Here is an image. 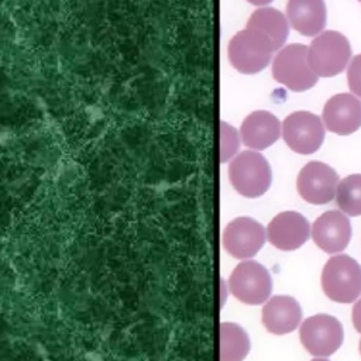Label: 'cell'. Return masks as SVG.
Wrapping results in <instances>:
<instances>
[{"mask_svg":"<svg viewBox=\"0 0 361 361\" xmlns=\"http://www.w3.org/2000/svg\"><path fill=\"white\" fill-rule=\"evenodd\" d=\"M274 79L292 92H305L317 83L319 76L307 62V47L290 44L278 51L272 61Z\"/></svg>","mask_w":361,"mask_h":361,"instance_id":"obj_5","label":"cell"},{"mask_svg":"<svg viewBox=\"0 0 361 361\" xmlns=\"http://www.w3.org/2000/svg\"><path fill=\"white\" fill-rule=\"evenodd\" d=\"M360 354H361V340H360Z\"/></svg>","mask_w":361,"mask_h":361,"instance_id":"obj_25","label":"cell"},{"mask_svg":"<svg viewBox=\"0 0 361 361\" xmlns=\"http://www.w3.org/2000/svg\"><path fill=\"white\" fill-rule=\"evenodd\" d=\"M230 292L245 305L264 303L272 290V279L268 269L257 261L240 262L228 279Z\"/></svg>","mask_w":361,"mask_h":361,"instance_id":"obj_7","label":"cell"},{"mask_svg":"<svg viewBox=\"0 0 361 361\" xmlns=\"http://www.w3.org/2000/svg\"><path fill=\"white\" fill-rule=\"evenodd\" d=\"M351 317H353L354 329H355L358 333H361V299H358V300L355 302V305L353 306Z\"/></svg>","mask_w":361,"mask_h":361,"instance_id":"obj_22","label":"cell"},{"mask_svg":"<svg viewBox=\"0 0 361 361\" xmlns=\"http://www.w3.org/2000/svg\"><path fill=\"white\" fill-rule=\"evenodd\" d=\"M286 16L290 27L305 37L323 32L327 20L324 0H288Z\"/></svg>","mask_w":361,"mask_h":361,"instance_id":"obj_16","label":"cell"},{"mask_svg":"<svg viewBox=\"0 0 361 361\" xmlns=\"http://www.w3.org/2000/svg\"><path fill=\"white\" fill-rule=\"evenodd\" d=\"M310 237V224L298 212L276 214L267 227L268 241L278 250L293 251L302 247Z\"/></svg>","mask_w":361,"mask_h":361,"instance_id":"obj_11","label":"cell"},{"mask_svg":"<svg viewBox=\"0 0 361 361\" xmlns=\"http://www.w3.org/2000/svg\"><path fill=\"white\" fill-rule=\"evenodd\" d=\"M336 203L348 216H361V173H353L337 185Z\"/></svg>","mask_w":361,"mask_h":361,"instance_id":"obj_19","label":"cell"},{"mask_svg":"<svg viewBox=\"0 0 361 361\" xmlns=\"http://www.w3.org/2000/svg\"><path fill=\"white\" fill-rule=\"evenodd\" d=\"M347 82L350 90L361 99V54L351 59L347 68Z\"/></svg>","mask_w":361,"mask_h":361,"instance_id":"obj_21","label":"cell"},{"mask_svg":"<svg viewBox=\"0 0 361 361\" xmlns=\"http://www.w3.org/2000/svg\"><path fill=\"white\" fill-rule=\"evenodd\" d=\"M281 121L272 113L265 110H258L247 116L240 128L243 142L254 151H261L271 147L281 137Z\"/></svg>","mask_w":361,"mask_h":361,"instance_id":"obj_14","label":"cell"},{"mask_svg":"<svg viewBox=\"0 0 361 361\" xmlns=\"http://www.w3.org/2000/svg\"><path fill=\"white\" fill-rule=\"evenodd\" d=\"M360 1H361V0H360Z\"/></svg>","mask_w":361,"mask_h":361,"instance_id":"obj_26","label":"cell"},{"mask_svg":"<svg viewBox=\"0 0 361 361\" xmlns=\"http://www.w3.org/2000/svg\"><path fill=\"white\" fill-rule=\"evenodd\" d=\"M340 178L327 164L320 161L307 162L299 172L296 188L300 197L310 204H327L336 197Z\"/></svg>","mask_w":361,"mask_h":361,"instance_id":"obj_9","label":"cell"},{"mask_svg":"<svg viewBox=\"0 0 361 361\" xmlns=\"http://www.w3.org/2000/svg\"><path fill=\"white\" fill-rule=\"evenodd\" d=\"M299 338L309 354L314 357H329L341 347L344 330L338 319L319 313L307 317L302 323Z\"/></svg>","mask_w":361,"mask_h":361,"instance_id":"obj_6","label":"cell"},{"mask_svg":"<svg viewBox=\"0 0 361 361\" xmlns=\"http://www.w3.org/2000/svg\"><path fill=\"white\" fill-rule=\"evenodd\" d=\"M247 1L251 3V4H255V6H264V4L271 3L272 0H247Z\"/></svg>","mask_w":361,"mask_h":361,"instance_id":"obj_23","label":"cell"},{"mask_svg":"<svg viewBox=\"0 0 361 361\" xmlns=\"http://www.w3.org/2000/svg\"><path fill=\"white\" fill-rule=\"evenodd\" d=\"M288 23H289L288 18L279 10L272 7H262L255 10L250 16L247 21V27L255 28L262 34H265L271 39L276 51L285 44L288 38V34H289Z\"/></svg>","mask_w":361,"mask_h":361,"instance_id":"obj_17","label":"cell"},{"mask_svg":"<svg viewBox=\"0 0 361 361\" xmlns=\"http://www.w3.org/2000/svg\"><path fill=\"white\" fill-rule=\"evenodd\" d=\"M324 127L337 135H350L361 127V100L351 93L330 97L323 107Z\"/></svg>","mask_w":361,"mask_h":361,"instance_id":"obj_12","label":"cell"},{"mask_svg":"<svg viewBox=\"0 0 361 361\" xmlns=\"http://www.w3.org/2000/svg\"><path fill=\"white\" fill-rule=\"evenodd\" d=\"M282 138L292 151L313 154L324 141V123L310 111H295L282 123Z\"/></svg>","mask_w":361,"mask_h":361,"instance_id":"obj_8","label":"cell"},{"mask_svg":"<svg viewBox=\"0 0 361 361\" xmlns=\"http://www.w3.org/2000/svg\"><path fill=\"white\" fill-rule=\"evenodd\" d=\"M267 231L250 217H237L231 220L223 233V245L226 251L238 259L254 257L264 245Z\"/></svg>","mask_w":361,"mask_h":361,"instance_id":"obj_10","label":"cell"},{"mask_svg":"<svg viewBox=\"0 0 361 361\" xmlns=\"http://www.w3.org/2000/svg\"><path fill=\"white\" fill-rule=\"evenodd\" d=\"M240 145L237 131L228 126L227 123H221L220 126V162H226L234 158Z\"/></svg>","mask_w":361,"mask_h":361,"instance_id":"obj_20","label":"cell"},{"mask_svg":"<svg viewBox=\"0 0 361 361\" xmlns=\"http://www.w3.org/2000/svg\"><path fill=\"white\" fill-rule=\"evenodd\" d=\"M312 361H329V360H326V358H323V357H317V358H314V360H312Z\"/></svg>","mask_w":361,"mask_h":361,"instance_id":"obj_24","label":"cell"},{"mask_svg":"<svg viewBox=\"0 0 361 361\" xmlns=\"http://www.w3.org/2000/svg\"><path fill=\"white\" fill-rule=\"evenodd\" d=\"M250 351L248 334L235 323L220 324V361H243Z\"/></svg>","mask_w":361,"mask_h":361,"instance_id":"obj_18","label":"cell"},{"mask_svg":"<svg viewBox=\"0 0 361 361\" xmlns=\"http://www.w3.org/2000/svg\"><path fill=\"white\" fill-rule=\"evenodd\" d=\"M312 238L324 252L343 251L351 240V223L341 210H327L312 224Z\"/></svg>","mask_w":361,"mask_h":361,"instance_id":"obj_13","label":"cell"},{"mask_svg":"<svg viewBox=\"0 0 361 361\" xmlns=\"http://www.w3.org/2000/svg\"><path fill=\"white\" fill-rule=\"evenodd\" d=\"M228 179L237 193L245 197H258L271 186V166L259 152L243 151L231 159Z\"/></svg>","mask_w":361,"mask_h":361,"instance_id":"obj_4","label":"cell"},{"mask_svg":"<svg viewBox=\"0 0 361 361\" xmlns=\"http://www.w3.org/2000/svg\"><path fill=\"white\" fill-rule=\"evenodd\" d=\"M275 48L271 39L261 31L245 27L228 42V61L241 73H257L271 62Z\"/></svg>","mask_w":361,"mask_h":361,"instance_id":"obj_1","label":"cell"},{"mask_svg":"<svg viewBox=\"0 0 361 361\" xmlns=\"http://www.w3.org/2000/svg\"><path fill=\"white\" fill-rule=\"evenodd\" d=\"M322 288L333 302H355L361 295V265L347 254L333 255L323 267Z\"/></svg>","mask_w":361,"mask_h":361,"instance_id":"obj_2","label":"cell"},{"mask_svg":"<svg viewBox=\"0 0 361 361\" xmlns=\"http://www.w3.org/2000/svg\"><path fill=\"white\" fill-rule=\"evenodd\" d=\"M302 319V309L292 296L278 295L271 298L262 309V324L272 334L293 331Z\"/></svg>","mask_w":361,"mask_h":361,"instance_id":"obj_15","label":"cell"},{"mask_svg":"<svg viewBox=\"0 0 361 361\" xmlns=\"http://www.w3.org/2000/svg\"><path fill=\"white\" fill-rule=\"evenodd\" d=\"M351 58V45L338 31L320 32L307 47V62L312 71L322 78H331L344 71Z\"/></svg>","mask_w":361,"mask_h":361,"instance_id":"obj_3","label":"cell"}]
</instances>
